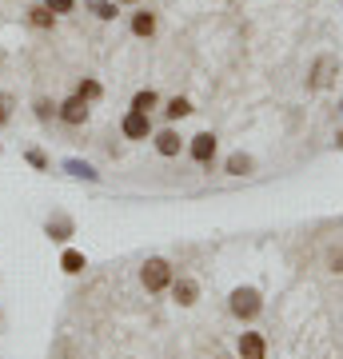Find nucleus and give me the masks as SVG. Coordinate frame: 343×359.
Here are the masks:
<instances>
[{
	"instance_id": "f8f14e48",
	"label": "nucleus",
	"mask_w": 343,
	"mask_h": 359,
	"mask_svg": "<svg viewBox=\"0 0 343 359\" xmlns=\"http://www.w3.org/2000/svg\"><path fill=\"white\" fill-rule=\"evenodd\" d=\"M248 172H252V156H243V152L228 156V176H248Z\"/></svg>"
},
{
	"instance_id": "1a4fd4ad",
	"label": "nucleus",
	"mask_w": 343,
	"mask_h": 359,
	"mask_svg": "<svg viewBox=\"0 0 343 359\" xmlns=\"http://www.w3.org/2000/svg\"><path fill=\"white\" fill-rule=\"evenodd\" d=\"M180 148H184V140H180V132L164 128L160 136H156V152H160V156H180Z\"/></svg>"
},
{
	"instance_id": "b1692460",
	"label": "nucleus",
	"mask_w": 343,
	"mask_h": 359,
	"mask_svg": "<svg viewBox=\"0 0 343 359\" xmlns=\"http://www.w3.org/2000/svg\"><path fill=\"white\" fill-rule=\"evenodd\" d=\"M116 4H120V0H116Z\"/></svg>"
},
{
	"instance_id": "dca6fc26",
	"label": "nucleus",
	"mask_w": 343,
	"mask_h": 359,
	"mask_svg": "<svg viewBox=\"0 0 343 359\" xmlns=\"http://www.w3.org/2000/svg\"><path fill=\"white\" fill-rule=\"evenodd\" d=\"M28 20H32L36 28H52V13H48V8H28Z\"/></svg>"
},
{
	"instance_id": "39448f33",
	"label": "nucleus",
	"mask_w": 343,
	"mask_h": 359,
	"mask_svg": "<svg viewBox=\"0 0 343 359\" xmlns=\"http://www.w3.org/2000/svg\"><path fill=\"white\" fill-rule=\"evenodd\" d=\"M120 128H124L128 140H148V136H152V116H144V112H128Z\"/></svg>"
},
{
	"instance_id": "aec40b11",
	"label": "nucleus",
	"mask_w": 343,
	"mask_h": 359,
	"mask_svg": "<svg viewBox=\"0 0 343 359\" xmlns=\"http://www.w3.org/2000/svg\"><path fill=\"white\" fill-rule=\"evenodd\" d=\"M8 116H13V96L0 92V124H8Z\"/></svg>"
},
{
	"instance_id": "423d86ee",
	"label": "nucleus",
	"mask_w": 343,
	"mask_h": 359,
	"mask_svg": "<svg viewBox=\"0 0 343 359\" xmlns=\"http://www.w3.org/2000/svg\"><path fill=\"white\" fill-rule=\"evenodd\" d=\"M212 156H216V136H212V132L191 136V160H196V164H212Z\"/></svg>"
},
{
	"instance_id": "6ab92c4d",
	"label": "nucleus",
	"mask_w": 343,
	"mask_h": 359,
	"mask_svg": "<svg viewBox=\"0 0 343 359\" xmlns=\"http://www.w3.org/2000/svg\"><path fill=\"white\" fill-rule=\"evenodd\" d=\"M80 96H84V100H96V96H100V84H96V80H84V84H80Z\"/></svg>"
},
{
	"instance_id": "2eb2a0df",
	"label": "nucleus",
	"mask_w": 343,
	"mask_h": 359,
	"mask_svg": "<svg viewBox=\"0 0 343 359\" xmlns=\"http://www.w3.org/2000/svg\"><path fill=\"white\" fill-rule=\"evenodd\" d=\"M164 112H168V120H180V116H188V112H191V104L184 100V96H172Z\"/></svg>"
},
{
	"instance_id": "6e6552de",
	"label": "nucleus",
	"mask_w": 343,
	"mask_h": 359,
	"mask_svg": "<svg viewBox=\"0 0 343 359\" xmlns=\"http://www.w3.org/2000/svg\"><path fill=\"white\" fill-rule=\"evenodd\" d=\"M172 295H176V304H180V308H191V304L200 299V283L184 276V280H176V283H172Z\"/></svg>"
},
{
	"instance_id": "f257e3e1",
	"label": "nucleus",
	"mask_w": 343,
	"mask_h": 359,
	"mask_svg": "<svg viewBox=\"0 0 343 359\" xmlns=\"http://www.w3.org/2000/svg\"><path fill=\"white\" fill-rule=\"evenodd\" d=\"M260 308H264V299H260L255 287H236V292H231V316H236V320H255Z\"/></svg>"
},
{
	"instance_id": "4be33fe9",
	"label": "nucleus",
	"mask_w": 343,
	"mask_h": 359,
	"mask_svg": "<svg viewBox=\"0 0 343 359\" xmlns=\"http://www.w3.org/2000/svg\"><path fill=\"white\" fill-rule=\"evenodd\" d=\"M28 164L32 168H48V156L40 152V148H32V152H28Z\"/></svg>"
},
{
	"instance_id": "7ed1b4c3",
	"label": "nucleus",
	"mask_w": 343,
	"mask_h": 359,
	"mask_svg": "<svg viewBox=\"0 0 343 359\" xmlns=\"http://www.w3.org/2000/svg\"><path fill=\"white\" fill-rule=\"evenodd\" d=\"M140 283L148 292H164L168 283H172V268H168V259H148L140 268Z\"/></svg>"
},
{
	"instance_id": "0eeeda50",
	"label": "nucleus",
	"mask_w": 343,
	"mask_h": 359,
	"mask_svg": "<svg viewBox=\"0 0 343 359\" xmlns=\"http://www.w3.org/2000/svg\"><path fill=\"white\" fill-rule=\"evenodd\" d=\"M267 355V344L260 332H243L240 335V359H264Z\"/></svg>"
},
{
	"instance_id": "412c9836",
	"label": "nucleus",
	"mask_w": 343,
	"mask_h": 359,
	"mask_svg": "<svg viewBox=\"0 0 343 359\" xmlns=\"http://www.w3.org/2000/svg\"><path fill=\"white\" fill-rule=\"evenodd\" d=\"M44 8H48V13H68L72 0H44Z\"/></svg>"
},
{
	"instance_id": "f03ea898",
	"label": "nucleus",
	"mask_w": 343,
	"mask_h": 359,
	"mask_svg": "<svg viewBox=\"0 0 343 359\" xmlns=\"http://www.w3.org/2000/svg\"><path fill=\"white\" fill-rule=\"evenodd\" d=\"M335 76H339V60H335V56H319L316 65H311V72H307V88L323 92V88L335 84Z\"/></svg>"
},
{
	"instance_id": "9d476101",
	"label": "nucleus",
	"mask_w": 343,
	"mask_h": 359,
	"mask_svg": "<svg viewBox=\"0 0 343 359\" xmlns=\"http://www.w3.org/2000/svg\"><path fill=\"white\" fill-rule=\"evenodd\" d=\"M44 228H48L52 240H60V244H64V240L72 236V219H68V216H52L48 224H44Z\"/></svg>"
},
{
	"instance_id": "5701e85b",
	"label": "nucleus",
	"mask_w": 343,
	"mask_h": 359,
	"mask_svg": "<svg viewBox=\"0 0 343 359\" xmlns=\"http://www.w3.org/2000/svg\"><path fill=\"white\" fill-rule=\"evenodd\" d=\"M36 116H40V120H48V116H52V104H48V100H36Z\"/></svg>"
},
{
	"instance_id": "20e7f679",
	"label": "nucleus",
	"mask_w": 343,
	"mask_h": 359,
	"mask_svg": "<svg viewBox=\"0 0 343 359\" xmlns=\"http://www.w3.org/2000/svg\"><path fill=\"white\" fill-rule=\"evenodd\" d=\"M56 116H60L64 124H72V128H80V124H84V120H88V100H84V96H68V100L60 104V108H56Z\"/></svg>"
},
{
	"instance_id": "a211bd4d",
	"label": "nucleus",
	"mask_w": 343,
	"mask_h": 359,
	"mask_svg": "<svg viewBox=\"0 0 343 359\" xmlns=\"http://www.w3.org/2000/svg\"><path fill=\"white\" fill-rule=\"evenodd\" d=\"M68 172H72V176H84V180H96V172H92L88 164H80V160H68Z\"/></svg>"
},
{
	"instance_id": "f3484780",
	"label": "nucleus",
	"mask_w": 343,
	"mask_h": 359,
	"mask_svg": "<svg viewBox=\"0 0 343 359\" xmlns=\"http://www.w3.org/2000/svg\"><path fill=\"white\" fill-rule=\"evenodd\" d=\"M92 13L100 16V20H112V16H116V4H112V0H96V4H92Z\"/></svg>"
},
{
	"instance_id": "ddd939ff",
	"label": "nucleus",
	"mask_w": 343,
	"mask_h": 359,
	"mask_svg": "<svg viewBox=\"0 0 343 359\" xmlns=\"http://www.w3.org/2000/svg\"><path fill=\"white\" fill-rule=\"evenodd\" d=\"M152 108H156V92H152V88L136 92V100H132V112H144V116H152Z\"/></svg>"
},
{
	"instance_id": "4468645a",
	"label": "nucleus",
	"mask_w": 343,
	"mask_h": 359,
	"mask_svg": "<svg viewBox=\"0 0 343 359\" xmlns=\"http://www.w3.org/2000/svg\"><path fill=\"white\" fill-rule=\"evenodd\" d=\"M60 268L68 271V276H80V271H84V256H80V252H64Z\"/></svg>"
},
{
	"instance_id": "9b49d317",
	"label": "nucleus",
	"mask_w": 343,
	"mask_h": 359,
	"mask_svg": "<svg viewBox=\"0 0 343 359\" xmlns=\"http://www.w3.org/2000/svg\"><path fill=\"white\" fill-rule=\"evenodd\" d=\"M132 32H136V36H152L156 32V16L152 13H136L132 16Z\"/></svg>"
}]
</instances>
